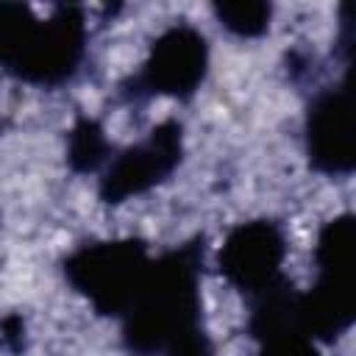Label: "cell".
Wrapping results in <instances>:
<instances>
[{"instance_id":"cell-1","label":"cell","mask_w":356,"mask_h":356,"mask_svg":"<svg viewBox=\"0 0 356 356\" xmlns=\"http://www.w3.org/2000/svg\"><path fill=\"white\" fill-rule=\"evenodd\" d=\"M83 50V28L70 11L36 19L22 6H0V61L31 81L67 78Z\"/></svg>"},{"instance_id":"cell-2","label":"cell","mask_w":356,"mask_h":356,"mask_svg":"<svg viewBox=\"0 0 356 356\" xmlns=\"http://www.w3.org/2000/svg\"><path fill=\"white\" fill-rule=\"evenodd\" d=\"M147 261L139 245L134 242H106L81 250L70 261L72 281L103 309L120 312L122 306H131L145 275Z\"/></svg>"},{"instance_id":"cell-3","label":"cell","mask_w":356,"mask_h":356,"mask_svg":"<svg viewBox=\"0 0 356 356\" xmlns=\"http://www.w3.org/2000/svg\"><path fill=\"white\" fill-rule=\"evenodd\" d=\"M206 70V42L192 28L167 31L145 64V83L153 92L184 95L197 86Z\"/></svg>"},{"instance_id":"cell-4","label":"cell","mask_w":356,"mask_h":356,"mask_svg":"<svg viewBox=\"0 0 356 356\" xmlns=\"http://www.w3.org/2000/svg\"><path fill=\"white\" fill-rule=\"evenodd\" d=\"M281 256H284V245L275 228L267 222H253V225H242L239 231H234L231 239L225 242L222 270L228 273L231 281H236L239 286L250 292L256 289L270 292L278 275Z\"/></svg>"},{"instance_id":"cell-5","label":"cell","mask_w":356,"mask_h":356,"mask_svg":"<svg viewBox=\"0 0 356 356\" xmlns=\"http://www.w3.org/2000/svg\"><path fill=\"white\" fill-rule=\"evenodd\" d=\"M175 159H178V131L175 128L153 131V136L147 142L131 147L111 164V170L106 172V181H103L106 197L120 200V197L147 189L164 172L172 170Z\"/></svg>"},{"instance_id":"cell-6","label":"cell","mask_w":356,"mask_h":356,"mask_svg":"<svg viewBox=\"0 0 356 356\" xmlns=\"http://www.w3.org/2000/svg\"><path fill=\"white\" fill-rule=\"evenodd\" d=\"M353 125L348 92L323 95L309 114V153L325 170H348L353 161Z\"/></svg>"},{"instance_id":"cell-7","label":"cell","mask_w":356,"mask_h":356,"mask_svg":"<svg viewBox=\"0 0 356 356\" xmlns=\"http://www.w3.org/2000/svg\"><path fill=\"white\" fill-rule=\"evenodd\" d=\"M217 17L222 19L225 28H231V31H236L242 36H253V33L267 28L270 6H261V3H225V6H217Z\"/></svg>"},{"instance_id":"cell-8","label":"cell","mask_w":356,"mask_h":356,"mask_svg":"<svg viewBox=\"0 0 356 356\" xmlns=\"http://www.w3.org/2000/svg\"><path fill=\"white\" fill-rule=\"evenodd\" d=\"M261 356H317V353L309 342L300 339V334L275 331V334H267V350Z\"/></svg>"}]
</instances>
